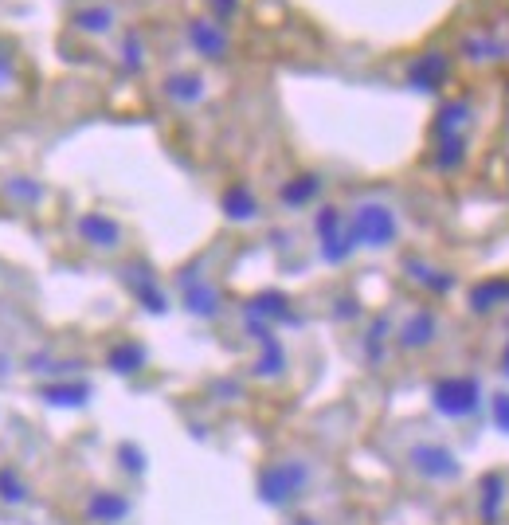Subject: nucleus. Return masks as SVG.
Segmentation results:
<instances>
[{
  "mask_svg": "<svg viewBox=\"0 0 509 525\" xmlns=\"http://www.w3.org/2000/svg\"><path fill=\"white\" fill-rule=\"evenodd\" d=\"M282 369H286V353H282V345L267 341V353L255 361V377H267V381H275V377H282Z\"/></svg>",
  "mask_w": 509,
  "mask_h": 525,
  "instance_id": "nucleus-12",
  "label": "nucleus"
},
{
  "mask_svg": "<svg viewBox=\"0 0 509 525\" xmlns=\"http://www.w3.org/2000/svg\"><path fill=\"white\" fill-rule=\"evenodd\" d=\"M431 400H435V412H443L447 420H466L482 408V392L474 381H463V377H447L431 388Z\"/></svg>",
  "mask_w": 509,
  "mask_h": 525,
  "instance_id": "nucleus-3",
  "label": "nucleus"
},
{
  "mask_svg": "<svg viewBox=\"0 0 509 525\" xmlns=\"http://www.w3.org/2000/svg\"><path fill=\"white\" fill-rule=\"evenodd\" d=\"M392 239H396V212L384 204H361L353 216V243L388 247Z\"/></svg>",
  "mask_w": 509,
  "mask_h": 525,
  "instance_id": "nucleus-4",
  "label": "nucleus"
},
{
  "mask_svg": "<svg viewBox=\"0 0 509 525\" xmlns=\"http://www.w3.org/2000/svg\"><path fill=\"white\" fill-rule=\"evenodd\" d=\"M408 467L423 482H455V478L463 475L459 455L443 439H419V443H412L408 447Z\"/></svg>",
  "mask_w": 509,
  "mask_h": 525,
  "instance_id": "nucleus-2",
  "label": "nucleus"
},
{
  "mask_svg": "<svg viewBox=\"0 0 509 525\" xmlns=\"http://www.w3.org/2000/svg\"><path fill=\"white\" fill-rule=\"evenodd\" d=\"M431 334H435V322L423 314V318H412V322L404 326L400 345H404V349H419V345H427V341H431Z\"/></svg>",
  "mask_w": 509,
  "mask_h": 525,
  "instance_id": "nucleus-13",
  "label": "nucleus"
},
{
  "mask_svg": "<svg viewBox=\"0 0 509 525\" xmlns=\"http://www.w3.org/2000/svg\"><path fill=\"white\" fill-rule=\"evenodd\" d=\"M130 510H134V502L122 490H94V494H87V506H83L87 522L94 525H122L130 518Z\"/></svg>",
  "mask_w": 509,
  "mask_h": 525,
  "instance_id": "nucleus-5",
  "label": "nucleus"
},
{
  "mask_svg": "<svg viewBox=\"0 0 509 525\" xmlns=\"http://www.w3.org/2000/svg\"><path fill=\"white\" fill-rule=\"evenodd\" d=\"M118 459H122V471H130V475H141V471H145V455H141L134 443H122V447H118Z\"/></svg>",
  "mask_w": 509,
  "mask_h": 525,
  "instance_id": "nucleus-15",
  "label": "nucleus"
},
{
  "mask_svg": "<svg viewBox=\"0 0 509 525\" xmlns=\"http://www.w3.org/2000/svg\"><path fill=\"white\" fill-rule=\"evenodd\" d=\"M259 498L271 506V510H290L294 502L306 498V490L314 486V467L298 455H286V459H271L263 463L259 471Z\"/></svg>",
  "mask_w": 509,
  "mask_h": 525,
  "instance_id": "nucleus-1",
  "label": "nucleus"
},
{
  "mask_svg": "<svg viewBox=\"0 0 509 525\" xmlns=\"http://www.w3.org/2000/svg\"><path fill=\"white\" fill-rule=\"evenodd\" d=\"M224 208H228V216H232V220H251V216L259 212L255 196L243 189V185H235V189L224 196Z\"/></svg>",
  "mask_w": 509,
  "mask_h": 525,
  "instance_id": "nucleus-11",
  "label": "nucleus"
},
{
  "mask_svg": "<svg viewBox=\"0 0 509 525\" xmlns=\"http://www.w3.org/2000/svg\"><path fill=\"white\" fill-rule=\"evenodd\" d=\"M314 192H318V177H298L294 185H286V189H282V200L298 208V204H306Z\"/></svg>",
  "mask_w": 509,
  "mask_h": 525,
  "instance_id": "nucleus-14",
  "label": "nucleus"
},
{
  "mask_svg": "<svg viewBox=\"0 0 509 525\" xmlns=\"http://www.w3.org/2000/svg\"><path fill=\"white\" fill-rule=\"evenodd\" d=\"M110 369L114 373H122V377H130V373H138L141 361H145V353H141V345H134V341H126V345H118V349H110Z\"/></svg>",
  "mask_w": 509,
  "mask_h": 525,
  "instance_id": "nucleus-10",
  "label": "nucleus"
},
{
  "mask_svg": "<svg viewBox=\"0 0 509 525\" xmlns=\"http://www.w3.org/2000/svg\"><path fill=\"white\" fill-rule=\"evenodd\" d=\"M290 525H322V522H314V518H294Z\"/></svg>",
  "mask_w": 509,
  "mask_h": 525,
  "instance_id": "nucleus-16",
  "label": "nucleus"
},
{
  "mask_svg": "<svg viewBox=\"0 0 509 525\" xmlns=\"http://www.w3.org/2000/svg\"><path fill=\"white\" fill-rule=\"evenodd\" d=\"M40 396L47 404H59V408H79V404H87L91 388L87 384H44Z\"/></svg>",
  "mask_w": 509,
  "mask_h": 525,
  "instance_id": "nucleus-9",
  "label": "nucleus"
},
{
  "mask_svg": "<svg viewBox=\"0 0 509 525\" xmlns=\"http://www.w3.org/2000/svg\"><path fill=\"white\" fill-rule=\"evenodd\" d=\"M0 502L4 506H28L32 502V486H28V478L20 467H0Z\"/></svg>",
  "mask_w": 509,
  "mask_h": 525,
  "instance_id": "nucleus-8",
  "label": "nucleus"
},
{
  "mask_svg": "<svg viewBox=\"0 0 509 525\" xmlns=\"http://www.w3.org/2000/svg\"><path fill=\"white\" fill-rule=\"evenodd\" d=\"M79 236L87 239L91 247H98V251L122 247V228H118L110 216H102V212H87V216L79 220Z\"/></svg>",
  "mask_w": 509,
  "mask_h": 525,
  "instance_id": "nucleus-6",
  "label": "nucleus"
},
{
  "mask_svg": "<svg viewBox=\"0 0 509 525\" xmlns=\"http://www.w3.org/2000/svg\"><path fill=\"white\" fill-rule=\"evenodd\" d=\"M506 510V475H486L478 490V518L482 525H498Z\"/></svg>",
  "mask_w": 509,
  "mask_h": 525,
  "instance_id": "nucleus-7",
  "label": "nucleus"
}]
</instances>
